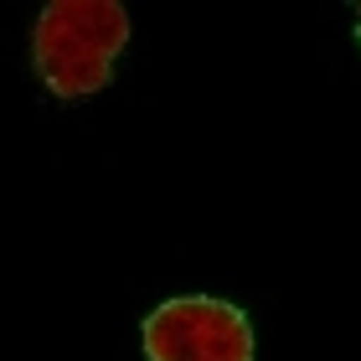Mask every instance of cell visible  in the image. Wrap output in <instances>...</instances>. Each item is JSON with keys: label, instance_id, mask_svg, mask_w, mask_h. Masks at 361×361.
I'll return each instance as SVG.
<instances>
[{"label": "cell", "instance_id": "obj_1", "mask_svg": "<svg viewBox=\"0 0 361 361\" xmlns=\"http://www.w3.org/2000/svg\"><path fill=\"white\" fill-rule=\"evenodd\" d=\"M129 47V11L119 0H52L31 26V62L52 98H88L114 83Z\"/></svg>", "mask_w": 361, "mask_h": 361}, {"label": "cell", "instance_id": "obj_2", "mask_svg": "<svg viewBox=\"0 0 361 361\" xmlns=\"http://www.w3.org/2000/svg\"><path fill=\"white\" fill-rule=\"evenodd\" d=\"M150 361H253V320L217 294H176L140 325Z\"/></svg>", "mask_w": 361, "mask_h": 361}, {"label": "cell", "instance_id": "obj_3", "mask_svg": "<svg viewBox=\"0 0 361 361\" xmlns=\"http://www.w3.org/2000/svg\"><path fill=\"white\" fill-rule=\"evenodd\" d=\"M351 21H356V42H361V6H356V11H351Z\"/></svg>", "mask_w": 361, "mask_h": 361}]
</instances>
